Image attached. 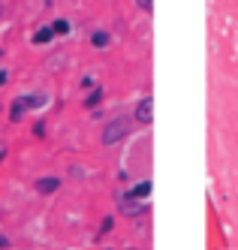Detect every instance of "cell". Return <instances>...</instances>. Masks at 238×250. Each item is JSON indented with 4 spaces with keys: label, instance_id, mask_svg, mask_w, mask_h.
Returning a JSON list of instances; mask_svg holds the SVG:
<instances>
[{
    "label": "cell",
    "instance_id": "cell-1",
    "mask_svg": "<svg viewBox=\"0 0 238 250\" xmlns=\"http://www.w3.org/2000/svg\"><path fill=\"white\" fill-rule=\"evenodd\" d=\"M124 133H127V124H124V121H118V124H112V127L106 130V142H118Z\"/></svg>",
    "mask_w": 238,
    "mask_h": 250
},
{
    "label": "cell",
    "instance_id": "cell-2",
    "mask_svg": "<svg viewBox=\"0 0 238 250\" xmlns=\"http://www.w3.org/2000/svg\"><path fill=\"white\" fill-rule=\"evenodd\" d=\"M136 118H142L145 124L151 121V97H145V100H142V105L136 109Z\"/></svg>",
    "mask_w": 238,
    "mask_h": 250
},
{
    "label": "cell",
    "instance_id": "cell-4",
    "mask_svg": "<svg viewBox=\"0 0 238 250\" xmlns=\"http://www.w3.org/2000/svg\"><path fill=\"white\" fill-rule=\"evenodd\" d=\"M136 3H139V6H142L145 12H148V9H151V0H136Z\"/></svg>",
    "mask_w": 238,
    "mask_h": 250
},
{
    "label": "cell",
    "instance_id": "cell-3",
    "mask_svg": "<svg viewBox=\"0 0 238 250\" xmlns=\"http://www.w3.org/2000/svg\"><path fill=\"white\" fill-rule=\"evenodd\" d=\"M54 184H58V181H51V178H48V181H40V190H54Z\"/></svg>",
    "mask_w": 238,
    "mask_h": 250
}]
</instances>
